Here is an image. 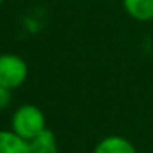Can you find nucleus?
Instances as JSON below:
<instances>
[{"label": "nucleus", "instance_id": "obj_6", "mask_svg": "<svg viewBox=\"0 0 153 153\" xmlns=\"http://www.w3.org/2000/svg\"><path fill=\"white\" fill-rule=\"evenodd\" d=\"M30 153H58V140L56 135L50 128H45L40 135L28 142Z\"/></svg>", "mask_w": 153, "mask_h": 153}, {"label": "nucleus", "instance_id": "obj_4", "mask_svg": "<svg viewBox=\"0 0 153 153\" xmlns=\"http://www.w3.org/2000/svg\"><path fill=\"white\" fill-rule=\"evenodd\" d=\"M92 153H137V150L125 137L109 135L97 143Z\"/></svg>", "mask_w": 153, "mask_h": 153}, {"label": "nucleus", "instance_id": "obj_3", "mask_svg": "<svg viewBox=\"0 0 153 153\" xmlns=\"http://www.w3.org/2000/svg\"><path fill=\"white\" fill-rule=\"evenodd\" d=\"M122 7L135 22L146 23L153 20V0H122Z\"/></svg>", "mask_w": 153, "mask_h": 153}, {"label": "nucleus", "instance_id": "obj_1", "mask_svg": "<svg viewBox=\"0 0 153 153\" xmlns=\"http://www.w3.org/2000/svg\"><path fill=\"white\" fill-rule=\"evenodd\" d=\"M10 127V130H13L18 137L30 142L46 128V117L38 105L23 104L12 114Z\"/></svg>", "mask_w": 153, "mask_h": 153}, {"label": "nucleus", "instance_id": "obj_5", "mask_svg": "<svg viewBox=\"0 0 153 153\" xmlns=\"http://www.w3.org/2000/svg\"><path fill=\"white\" fill-rule=\"evenodd\" d=\"M0 153H30V146L13 130H0Z\"/></svg>", "mask_w": 153, "mask_h": 153}, {"label": "nucleus", "instance_id": "obj_2", "mask_svg": "<svg viewBox=\"0 0 153 153\" xmlns=\"http://www.w3.org/2000/svg\"><path fill=\"white\" fill-rule=\"evenodd\" d=\"M28 77V64L22 56L13 53L0 54V86L8 91L23 86Z\"/></svg>", "mask_w": 153, "mask_h": 153}, {"label": "nucleus", "instance_id": "obj_8", "mask_svg": "<svg viewBox=\"0 0 153 153\" xmlns=\"http://www.w3.org/2000/svg\"><path fill=\"white\" fill-rule=\"evenodd\" d=\"M4 2H5V0H0V5H2V4H4Z\"/></svg>", "mask_w": 153, "mask_h": 153}, {"label": "nucleus", "instance_id": "obj_7", "mask_svg": "<svg viewBox=\"0 0 153 153\" xmlns=\"http://www.w3.org/2000/svg\"><path fill=\"white\" fill-rule=\"evenodd\" d=\"M10 100H12V91H8L4 86H0V110L7 109Z\"/></svg>", "mask_w": 153, "mask_h": 153}]
</instances>
